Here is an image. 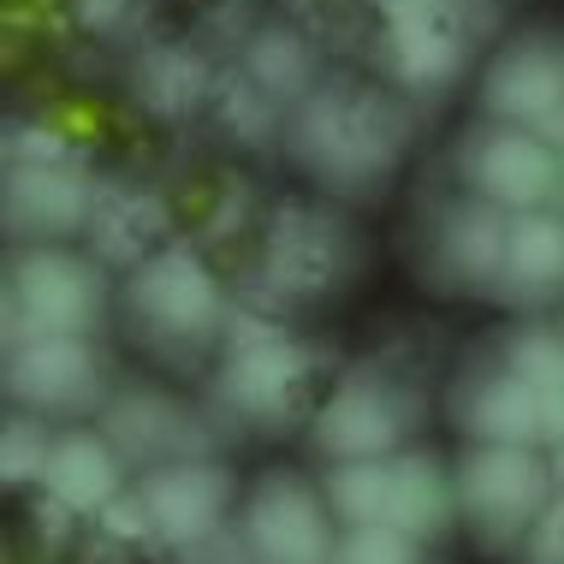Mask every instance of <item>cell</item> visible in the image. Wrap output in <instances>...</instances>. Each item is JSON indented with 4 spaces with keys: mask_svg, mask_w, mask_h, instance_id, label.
Segmentation results:
<instances>
[{
    "mask_svg": "<svg viewBox=\"0 0 564 564\" xmlns=\"http://www.w3.org/2000/svg\"><path fill=\"white\" fill-rule=\"evenodd\" d=\"M101 529H108L113 541H143V535H155V523H149L143 494H119L113 506L101 511Z\"/></svg>",
    "mask_w": 564,
    "mask_h": 564,
    "instance_id": "obj_32",
    "label": "cell"
},
{
    "mask_svg": "<svg viewBox=\"0 0 564 564\" xmlns=\"http://www.w3.org/2000/svg\"><path fill=\"white\" fill-rule=\"evenodd\" d=\"M327 511L339 517L345 529H369V523H387V506H392V457H357V464H333L327 481Z\"/></svg>",
    "mask_w": 564,
    "mask_h": 564,
    "instance_id": "obj_24",
    "label": "cell"
},
{
    "mask_svg": "<svg viewBox=\"0 0 564 564\" xmlns=\"http://www.w3.org/2000/svg\"><path fill=\"white\" fill-rule=\"evenodd\" d=\"M457 166L469 178V196L506 208V215H535V208H553L564 196V155L523 126L487 119L481 131H469Z\"/></svg>",
    "mask_w": 564,
    "mask_h": 564,
    "instance_id": "obj_6",
    "label": "cell"
},
{
    "mask_svg": "<svg viewBox=\"0 0 564 564\" xmlns=\"http://www.w3.org/2000/svg\"><path fill=\"white\" fill-rule=\"evenodd\" d=\"M262 268H268V285H280L292 297L327 292L345 273V226L322 220L315 208H280L268 226Z\"/></svg>",
    "mask_w": 564,
    "mask_h": 564,
    "instance_id": "obj_15",
    "label": "cell"
},
{
    "mask_svg": "<svg viewBox=\"0 0 564 564\" xmlns=\"http://www.w3.org/2000/svg\"><path fill=\"white\" fill-rule=\"evenodd\" d=\"M481 113L494 126L541 131L564 113V42L558 36H517L481 72Z\"/></svg>",
    "mask_w": 564,
    "mask_h": 564,
    "instance_id": "obj_9",
    "label": "cell"
},
{
    "mask_svg": "<svg viewBox=\"0 0 564 564\" xmlns=\"http://www.w3.org/2000/svg\"><path fill=\"white\" fill-rule=\"evenodd\" d=\"M72 12H78V24L96 30V36H119V30L137 19V0H72Z\"/></svg>",
    "mask_w": 564,
    "mask_h": 564,
    "instance_id": "obj_33",
    "label": "cell"
},
{
    "mask_svg": "<svg viewBox=\"0 0 564 564\" xmlns=\"http://www.w3.org/2000/svg\"><path fill=\"white\" fill-rule=\"evenodd\" d=\"M387 66L399 89H446L469 66V30L452 24H387Z\"/></svg>",
    "mask_w": 564,
    "mask_h": 564,
    "instance_id": "obj_20",
    "label": "cell"
},
{
    "mask_svg": "<svg viewBox=\"0 0 564 564\" xmlns=\"http://www.w3.org/2000/svg\"><path fill=\"white\" fill-rule=\"evenodd\" d=\"M243 78L262 89V96L292 101V108H297V101L322 84V66H315V48H310V36H303V30L262 24L250 36V48H243Z\"/></svg>",
    "mask_w": 564,
    "mask_h": 564,
    "instance_id": "obj_22",
    "label": "cell"
},
{
    "mask_svg": "<svg viewBox=\"0 0 564 564\" xmlns=\"http://www.w3.org/2000/svg\"><path fill=\"white\" fill-rule=\"evenodd\" d=\"M517 553H523V564H564V494L546 499V511L535 517Z\"/></svg>",
    "mask_w": 564,
    "mask_h": 564,
    "instance_id": "obj_30",
    "label": "cell"
},
{
    "mask_svg": "<svg viewBox=\"0 0 564 564\" xmlns=\"http://www.w3.org/2000/svg\"><path fill=\"white\" fill-rule=\"evenodd\" d=\"M310 387V357L273 333L256 345H232L220 362V404H232L256 429H280L285 416H297V399Z\"/></svg>",
    "mask_w": 564,
    "mask_h": 564,
    "instance_id": "obj_12",
    "label": "cell"
},
{
    "mask_svg": "<svg viewBox=\"0 0 564 564\" xmlns=\"http://www.w3.org/2000/svg\"><path fill=\"white\" fill-rule=\"evenodd\" d=\"M215 101H220V119H226V131H238V143H262V137L273 131V113H280V101L262 96L250 78H226L215 84Z\"/></svg>",
    "mask_w": 564,
    "mask_h": 564,
    "instance_id": "obj_28",
    "label": "cell"
},
{
    "mask_svg": "<svg viewBox=\"0 0 564 564\" xmlns=\"http://www.w3.org/2000/svg\"><path fill=\"white\" fill-rule=\"evenodd\" d=\"M101 387H108V375H101V357L89 339L54 333V339H24L7 350V392L30 416H42V410L78 416L101 399Z\"/></svg>",
    "mask_w": 564,
    "mask_h": 564,
    "instance_id": "obj_10",
    "label": "cell"
},
{
    "mask_svg": "<svg viewBox=\"0 0 564 564\" xmlns=\"http://www.w3.org/2000/svg\"><path fill=\"white\" fill-rule=\"evenodd\" d=\"M42 494H48V506L72 511V517H96L126 494V457H119L108 434L72 429L54 440V464H48Z\"/></svg>",
    "mask_w": 564,
    "mask_h": 564,
    "instance_id": "obj_16",
    "label": "cell"
},
{
    "mask_svg": "<svg viewBox=\"0 0 564 564\" xmlns=\"http://www.w3.org/2000/svg\"><path fill=\"white\" fill-rule=\"evenodd\" d=\"M333 523L339 517L327 511L322 487H310L292 469H273L243 499L238 541L250 564H333V546H339Z\"/></svg>",
    "mask_w": 564,
    "mask_h": 564,
    "instance_id": "obj_5",
    "label": "cell"
},
{
    "mask_svg": "<svg viewBox=\"0 0 564 564\" xmlns=\"http://www.w3.org/2000/svg\"><path fill=\"white\" fill-rule=\"evenodd\" d=\"M137 494L149 506L155 535L178 553H196L203 541L220 535L226 511H232V469L215 457H173V464L149 469Z\"/></svg>",
    "mask_w": 564,
    "mask_h": 564,
    "instance_id": "obj_8",
    "label": "cell"
},
{
    "mask_svg": "<svg viewBox=\"0 0 564 564\" xmlns=\"http://www.w3.org/2000/svg\"><path fill=\"white\" fill-rule=\"evenodd\" d=\"M452 416H457V434H469L476 446H546L541 392L523 375H511L506 362L469 369L457 380Z\"/></svg>",
    "mask_w": 564,
    "mask_h": 564,
    "instance_id": "obj_14",
    "label": "cell"
},
{
    "mask_svg": "<svg viewBox=\"0 0 564 564\" xmlns=\"http://www.w3.org/2000/svg\"><path fill=\"white\" fill-rule=\"evenodd\" d=\"M375 7L387 12V24H452L476 36V24L464 19L469 0H375Z\"/></svg>",
    "mask_w": 564,
    "mask_h": 564,
    "instance_id": "obj_29",
    "label": "cell"
},
{
    "mask_svg": "<svg viewBox=\"0 0 564 564\" xmlns=\"http://www.w3.org/2000/svg\"><path fill=\"white\" fill-rule=\"evenodd\" d=\"M506 238L511 215L481 196H457L446 215L434 220V273L446 292L464 297H499V273H506Z\"/></svg>",
    "mask_w": 564,
    "mask_h": 564,
    "instance_id": "obj_13",
    "label": "cell"
},
{
    "mask_svg": "<svg viewBox=\"0 0 564 564\" xmlns=\"http://www.w3.org/2000/svg\"><path fill=\"white\" fill-rule=\"evenodd\" d=\"M54 464V440L36 416H12L7 434H0V469H7V487H42Z\"/></svg>",
    "mask_w": 564,
    "mask_h": 564,
    "instance_id": "obj_26",
    "label": "cell"
},
{
    "mask_svg": "<svg viewBox=\"0 0 564 564\" xmlns=\"http://www.w3.org/2000/svg\"><path fill=\"white\" fill-rule=\"evenodd\" d=\"M137 96H143V108L173 119L215 96V72L196 48H149L137 59Z\"/></svg>",
    "mask_w": 564,
    "mask_h": 564,
    "instance_id": "obj_23",
    "label": "cell"
},
{
    "mask_svg": "<svg viewBox=\"0 0 564 564\" xmlns=\"http://www.w3.org/2000/svg\"><path fill=\"white\" fill-rule=\"evenodd\" d=\"M410 404L399 399L387 375L375 369H350L339 387L327 392V404L315 410V452L333 464H357V457H392V446L404 440Z\"/></svg>",
    "mask_w": 564,
    "mask_h": 564,
    "instance_id": "obj_7",
    "label": "cell"
},
{
    "mask_svg": "<svg viewBox=\"0 0 564 564\" xmlns=\"http://www.w3.org/2000/svg\"><path fill=\"white\" fill-rule=\"evenodd\" d=\"M499 362H506L511 375H523L541 399H558V392H564V333H553V327L511 333L506 357H499Z\"/></svg>",
    "mask_w": 564,
    "mask_h": 564,
    "instance_id": "obj_25",
    "label": "cell"
},
{
    "mask_svg": "<svg viewBox=\"0 0 564 564\" xmlns=\"http://www.w3.org/2000/svg\"><path fill=\"white\" fill-rule=\"evenodd\" d=\"M126 310L161 345H196L226 327V297L215 268L185 243H161L149 262L126 273Z\"/></svg>",
    "mask_w": 564,
    "mask_h": 564,
    "instance_id": "obj_4",
    "label": "cell"
},
{
    "mask_svg": "<svg viewBox=\"0 0 564 564\" xmlns=\"http://www.w3.org/2000/svg\"><path fill=\"white\" fill-rule=\"evenodd\" d=\"M564 292V215L535 208V215H511L506 238V273H499V297L517 310H541Z\"/></svg>",
    "mask_w": 564,
    "mask_h": 564,
    "instance_id": "obj_17",
    "label": "cell"
},
{
    "mask_svg": "<svg viewBox=\"0 0 564 564\" xmlns=\"http://www.w3.org/2000/svg\"><path fill=\"white\" fill-rule=\"evenodd\" d=\"M333 564H422V541L392 523L345 529L339 546H333Z\"/></svg>",
    "mask_w": 564,
    "mask_h": 564,
    "instance_id": "obj_27",
    "label": "cell"
},
{
    "mask_svg": "<svg viewBox=\"0 0 564 564\" xmlns=\"http://www.w3.org/2000/svg\"><path fill=\"white\" fill-rule=\"evenodd\" d=\"M36 161H78L72 155V137L54 126H19V137H12V166H36Z\"/></svg>",
    "mask_w": 564,
    "mask_h": 564,
    "instance_id": "obj_31",
    "label": "cell"
},
{
    "mask_svg": "<svg viewBox=\"0 0 564 564\" xmlns=\"http://www.w3.org/2000/svg\"><path fill=\"white\" fill-rule=\"evenodd\" d=\"M96 185L78 161H36L7 173V232L24 243H59L72 232H89L96 215Z\"/></svg>",
    "mask_w": 564,
    "mask_h": 564,
    "instance_id": "obj_11",
    "label": "cell"
},
{
    "mask_svg": "<svg viewBox=\"0 0 564 564\" xmlns=\"http://www.w3.org/2000/svg\"><path fill=\"white\" fill-rule=\"evenodd\" d=\"M108 310V273L96 256L59 250V243H36L12 262L7 280V350L24 339H89Z\"/></svg>",
    "mask_w": 564,
    "mask_h": 564,
    "instance_id": "obj_2",
    "label": "cell"
},
{
    "mask_svg": "<svg viewBox=\"0 0 564 564\" xmlns=\"http://www.w3.org/2000/svg\"><path fill=\"white\" fill-rule=\"evenodd\" d=\"M185 410L166 404V399H149V392H131L108 410V440L119 446V457H137V464H173V457H203L191 452V429H185Z\"/></svg>",
    "mask_w": 564,
    "mask_h": 564,
    "instance_id": "obj_21",
    "label": "cell"
},
{
    "mask_svg": "<svg viewBox=\"0 0 564 564\" xmlns=\"http://www.w3.org/2000/svg\"><path fill=\"white\" fill-rule=\"evenodd\" d=\"M387 523L404 529L416 541H434L457 523V481L452 469L440 464L434 452H404L392 457V506H387Z\"/></svg>",
    "mask_w": 564,
    "mask_h": 564,
    "instance_id": "obj_18",
    "label": "cell"
},
{
    "mask_svg": "<svg viewBox=\"0 0 564 564\" xmlns=\"http://www.w3.org/2000/svg\"><path fill=\"white\" fill-rule=\"evenodd\" d=\"M292 161L333 196H375L399 173L410 108L362 78H322L292 108Z\"/></svg>",
    "mask_w": 564,
    "mask_h": 564,
    "instance_id": "obj_1",
    "label": "cell"
},
{
    "mask_svg": "<svg viewBox=\"0 0 564 564\" xmlns=\"http://www.w3.org/2000/svg\"><path fill=\"white\" fill-rule=\"evenodd\" d=\"M457 517L487 553H511L553 499V469L541 446H469L452 469Z\"/></svg>",
    "mask_w": 564,
    "mask_h": 564,
    "instance_id": "obj_3",
    "label": "cell"
},
{
    "mask_svg": "<svg viewBox=\"0 0 564 564\" xmlns=\"http://www.w3.org/2000/svg\"><path fill=\"white\" fill-rule=\"evenodd\" d=\"M166 232V208L155 203L149 191H101L96 196V215H89V243H96V262L108 268H137V262H149V256L161 250V238Z\"/></svg>",
    "mask_w": 564,
    "mask_h": 564,
    "instance_id": "obj_19",
    "label": "cell"
}]
</instances>
